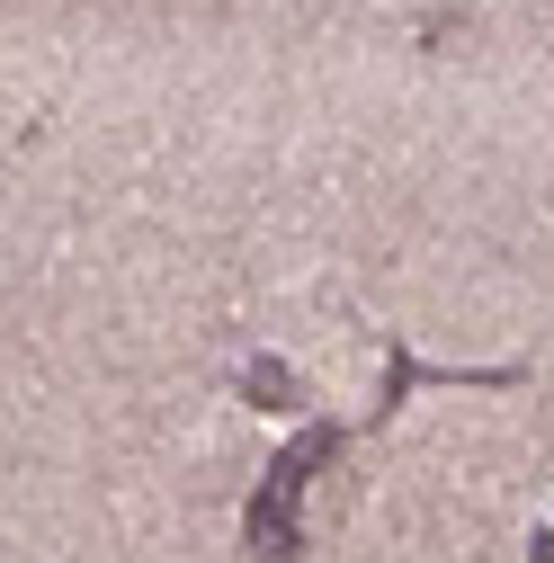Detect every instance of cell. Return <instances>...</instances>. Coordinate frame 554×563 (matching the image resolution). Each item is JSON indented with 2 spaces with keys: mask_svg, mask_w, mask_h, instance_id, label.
Returning a JSON list of instances; mask_svg holds the SVG:
<instances>
[]
</instances>
